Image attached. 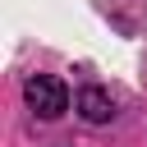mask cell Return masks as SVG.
Masks as SVG:
<instances>
[{"label": "cell", "mask_w": 147, "mask_h": 147, "mask_svg": "<svg viewBox=\"0 0 147 147\" xmlns=\"http://www.w3.org/2000/svg\"><path fill=\"white\" fill-rule=\"evenodd\" d=\"M74 106H78V115H83L87 124H106V119L115 115V101H110V92H106V87H83Z\"/></svg>", "instance_id": "2"}, {"label": "cell", "mask_w": 147, "mask_h": 147, "mask_svg": "<svg viewBox=\"0 0 147 147\" xmlns=\"http://www.w3.org/2000/svg\"><path fill=\"white\" fill-rule=\"evenodd\" d=\"M23 96H28V106H32L41 119H60V115L69 110V87H64L60 78H51V74H32V78L23 83Z\"/></svg>", "instance_id": "1"}]
</instances>
